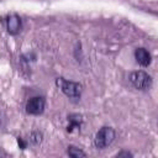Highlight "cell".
<instances>
[{"label":"cell","mask_w":158,"mask_h":158,"mask_svg":"<svg viewBox=\"0 0 158 158\" xmlns=\"http://www.w3.org/2000/svg\"><path fill=\"white\" fill-rule=\"evenodd\" d=\"M56 84L63 91V94L67 95L68 98L78 99L81 94V85L79 83H74V81L65 80L63 78H58L56 79Z\"/></svg>","instance_id":"obj_1"},{"label":"cell","mask_w":158,"mask_h":158,"mask_svg":"<svg viewBox=\"0 0 158 158\" xmlns=\"http://www.w3.org/2000/svg\"><path fill=\"white\" fill-rule=\"evenodd\" d=\"M115 139V131L111 127H101L94 138V144L96 148L102 149L107 146H110Z\"/></svg>","instance_id":"obj_2"},{"label":"cell","mask_w":158,"mask_h":158,"mask_svg":"<svg viewBox=\"0 0 158 158\" xmlns=\"http://www.w3.org/2000/svg\"><path fill=\"white\" fill-rule=\"evenodd\" d=\"M130 80L133 84V86L139 90H147L152 85V78L143 70L132 72L130 75Z\"/></svg>","instance_id":"obj_3"},{"label":"cell","mask_w":158,"mask_h":158,"mask_svg":"<svg viewBox=\"0 0 158 158\" xmlns=\"http://www.w3.org/2000/svg\"><path fill=\"white\" fill-rule=\"evenodd\" d=\"M44 110V99L42 96L31 98L26 102V112L30 115H41Z\"/></svg>","instance_id":"obj_4"},{"label":"cell","mask_w":158,"mask_h":158,"mask_svg":"<svg viewBox=\"0 0 158 158\" xmlns=\"http://www.w3.org/2000/svg\"><path fill=\"white\" fill-rule=\"evenodd\" d=\"M6 26H7V32L10 35H16L21 28L20 17L17 15H10L6 20Z\"/></svg>","instance_id":"obj_5"},{"label":"cell","mask_w":158,"mask_h":158,"mask_svg":"<svg viewBox=\"0 0 158 158\" xmlns=\"http://www.w3.org/2000/svg\"><path fill=\"white\" fill-rule=\"evenodd\" d=\"M135 58H136L137 63L141 64L142 67H147L151 64V54L144 48H137L135 51Z\"/></svg>","instance_id":"obj_6"},{"label":"cell","mask_w":158,"mask_h":158,"mask_svg":"<svg viewBox=\"0 0 158 158\" xmlns=\"http://www.w3.org/2000/svg\"><path fill=\"white\" fill-rule=\"evenodd\" d=\"M68 121H69V125H68V127H67V131H68V132H72V131L75 130V128H80L81 122H83L81 116L78 115V114H72V115H69V116H68Z\"/></svg>","instance_id":"obj_7"},{"label":"cell","mask_w":158,"mask_h":158,"mask_svg":"<svg viewBox=\"0 0 158 158\" xmlns=\"http://www.w3.org/2000/svg\"><path fill=\"white\" fill-rule=\"evenodd\" d=\"M67 153H68L70 157H73V158H79V157H85V156H86L81 149H79V148H77V147H74V146L68 147Z\"/></svg>","instance_id":"obj_8"},{"label":"cell","mask_w":158,"mask_h":158,"mask_svg":"<svg viewBox=\"0 0 158 158\" xmlns=\"http://www.w3.org/2000/svg\"><path fill=\"white\" fill-rule=\"evenodd\" d=\"M42 141V133L38 132V131H35L30 135V142L32 144H38L40 142Z\"/></svg>","instance_id":"obj_9"},{"label":"cell","mask_w":158,"mask_h":158,"mask_svg":"<svg viewBox=\"0 0 158 158\" xmlns=\"http://www.w3.org/2000/svg\"><path fill=\"white\" fill-rule=\"evenodd\" d=\"M116 157H132V153H130V152H126V151H123V152H120V153H117L116 154Z\"/></svg>","instance_id":"obj_10"},{"label":"cell","mask_w":158,"mask_h":158,"mask_svg":"<svg viewBox=\"0 0 158 158\" xmlns=\"http://www.w3.org/2000/svg\"><path fill=\"white\" fill-rule=\"evenodd\" d=\"M17 143H19V146H20L21 149H25L26 148V143L23 142V139L21 137H17Z\"/></svg>","instance_id":"obj_11"}]
</instances>
